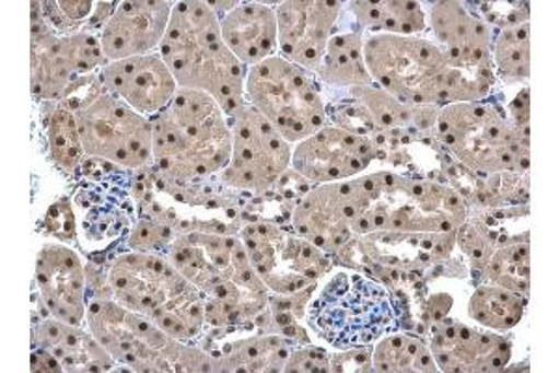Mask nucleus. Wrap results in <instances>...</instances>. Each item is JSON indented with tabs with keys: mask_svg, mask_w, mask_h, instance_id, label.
<instances>
[{
	"mask_svg": "<svg viewBox=\"0 0 560 373\" xmlns=\"http://www.w3.org/2000/svg\"><path fill=\"white\" fill-rule=\"evenodd\" d=\"M160 55L179 89L205 92L226 116L245 105L248 68L224 44L221 15L211 2H174Z\"/></svg>",
	"mask_w": 560,
	"mask_h": 373,
	"instance_id": "obj_1",
	"label": "nucleus"
},
{
	"mask_svg": "<svg viewBox=\"0 0 560 373\" xmlns=\"http://www.w3.org/2000/svg\"><path fill=\"white\" fill-rule=\"evenodd\" d=\"M86 158L121 168H140L153 158V127L120 97L103 89L84 97L68 95Z\"/></svg>",
	"mask_w": 560,
	"mask_h": 373,
	"instance_id": "obj_9",
	"label": "nucleus"
},
{
	"mask_svg": "<svg viewBox=\"0 0 560 373\" xmlns=\"http://www.w3.org/2000/svg\"><path fill=\"white\" fill-rule=\"evenodd\" d=\"M327 354L322 349H295L290 351L287 361V372H324L329 370Z\"/></svg>",
	"mask_w": 560,
	"mask_h": 373,
	"instance_id": "obj_31",
	"label": "nucleus"
},
{
	"mask_svg": "<svg viewBox=\"0 0 560 373\" xmlns=\"http://www.w3.org/2000/svg\"><path fill=\"white\" fill-rule=\"evenodd\" d=\"M493 284L516 293H527L530 284V250L528 245L499 248L488 266Z\"/></svg>",
	"mask_w": 560,
	"mask_h": 373,
	"instance_id": "obj_28",
	"label": "nucleus"
},
{
	"mask_svg": "<svg viewBox=\"0 0 560 373\" xmlns=\"http://www.w3.org/2000/svg\"><path fill=\"white\" fill-rule=\"evenodd\" d=\"M364 62L377 89L411 107H445L453 97L454 70L432 39L369 34Z\"/></svg>",
	"mask_w": 560,
	"mask_h": 373,
	"instance_id": "obj_4",
	"label": "nucleus"
},
{
	"mask_svg": "<svg viewBox=\"0 0 560 373\" xmlns=\"http://www.w3.org/2000/svg\"><path fill=\"white\" fill-rule=\"evenodd\" d=\"M57 49L73 75H86L100 66H107L102 42L90 32H71L57 38Z\"/></svg>",
	"mask_w": 560,
	"mask_h": 373,
	"instance_id": "obj_29",
	"label": "nucleus"
},
{
	"mask_svg": "<svg viewBox=\"0 0 560 373\" xmlns=\"http://www.w3.org/2000/svg\"><path fill=\"white\" fill-rule=\"evenodd\" d=\"M245 97L290 144H300L327 126L318 84L308 70L280 55L248 68Z\"/></svg>",
	"mask_w": 560,
	"mask_h": 373,
	"instance_id": "obj_8",
	"label": "nucleus"
},
{
	"mask_svg": "<svg viewBox=\"0 0 560 373\" xmlns=\"http://www.w3.org/2000/svg\"><path fill=\"white\" fill-rule=\"evenodd\" d=\"M153 127V159L166 176L189 182L223 172L232 159V126L221 105L198 90L178 89Z\"/></svg>",
	"mask_w": 560,
	"mask_h": 373,
	"instance_id": "obj_2",
	"label": "nucleus"
},
{
	"mask_svg": "<svg viewBox=\"0 0 560 373\" xmlns=\"http://www.w3.org/2000/svg\"><path fill=\"white\" fill-rule=\"evenodd\" d=\"M493 66L506 83L527 81L530 73V25L516 12L499 32L491 51Z\"/></svg>",
	"mask_w": 560,
	"mask_h": 373,
	"instance_id": "obj_23",
	"label": "nucleus"
},
{
	"mask_svg": "<svg viewBox=\"0 0 560 373\" xmlns=\"http://www.w3.org/2000/svg\"><path fill=\"white\" fill-rule=\"evenodd\" d=\"M345 2L288 0L275 8L279 55L305 70H316L335 34Z\"/></svg>",
	"mask_w": 560,
	"mask_h": 373,
	"instance_id": "obj_12",
	"label": "nucleus"
},
{
	"mask_svg": "<svg viewBox=\"0 0 560 373\" xmlns=\"http://www.w3.org/2000/svg\"><path fill=\"white\" fill-rule=\"evenodd\" d=\"M428 346L443 372H503L512 359L506 338L465 323H441Z\"/></svg>",
	"mask_w": 560,
	"mask_h": 373,
	"instance_id": "obj_16",
	"label": "nucleus"
},
{
	"mask_svg": "<svg viewBox=\"0 0 560 373\" xmlns=\"http://www.w3.org/2000/svg\"><path fill=\"white\" fill-rule=\"evenodd\" d=\"M311 323L337 349L364 348L395 329L388 291L376 280L338 272L311 306Z\"/></svg>",
	"mask_w": 560,
	"mask_h": 373,
	"instance_id": "obj_6",
	"label": "nucleus"
},
{
	"mask_svg": "<svg viewBox=\"0 0 560 373\" xmlns=\"http://www.w3.org/2000/svg\"><path fill=\"white\" fill-rule=\"evenodd\" d=\"M377 176L324 184L293 211V229L319 250L332 253L351 237L370 234L369 209Z\"/></svg>",
	"mask_w": 560,
	"mask_h": 373,
	"instance_id": "obj_10",
	"label": "nucleus"
},
{
	"mask_svg": "<svg viewBox=\"0 0 560 373\" xmlns=\"http://www.w3.org/2000/svg\"><path fill=\"white\" fill-rule=\"evenodd\" d=\"M348 10L355 18V28L369 34L417 36L427 31V13L420 2L382 0V2H350Z\"/></svg>",
	"mask_w": 560,
	"mask_h": 373,
	"instance_id": "obj_21",
	"label": "nucleus"
},
{
	"mask_svg": "<svg viewBox=\"0 0 560 373\" xmlns=\"http://www.w3.org/2000/svg\"><path fill=\"white\" fill-rule=\"evenodd\" d=\"M363 32L350 31L332 34L324 58L318 63V75L332 86H372L363 53Z\"/></svg>",
	"mask_w": 560,
	"mask_h": 373,
	"instance_id": "obj_22",
	"label": "nucleus"
},
{
	"mask_svg": "<svg viewBox=\"0 0 560 373\" xmlns=\"http://www.w3.org/2000/svg\"><path fill=\"white\" fill-rule=\"evenodd\" d=\"M57 34L33 10V90L44 100H66L75 75L57 49Z\"/></svg>",
	"mask_w": 560,
	"mask_h": 373,
	"instance_id": "obj_20",
	"label": "nucleus"
},
{
	"mask_svg": "<svg viewBox=\"0 0 560 373\" xmlns=\"http://www.w3.org/2000/svg\"><path fill=\"white\" fill-rule=\"evenodd\" d=\"M173 7L174 2L166 0H133L115 4V12L100 34L107 63L160 49Z\"/></svg>",
	"mask_w": 560,
	"mask_h": 373,
	"instance_id": "obj_14",
	"label": "nucleus"
},
{
	"mask_svg": "<svg viewBox=\"0 0 560 373\" xmlns=\"http://www.w3.org/2000/svg\"><path fill=\"white\" fill-rule=\"evenodd\" d=\"M230 126L232 159L223 171L224 184L266 193L292 165V144L248 103L230 116Z\"/></svg>",
	"mask_w": 560,
	"mask_h": 373,
	"instance_id": "obj_11",
	"label": "nucleus"
},
{
	"mask_svg": "<svg viewBox=\"0 0 560 373\" xmlns=\"http://www.w3.org/2000/svg\"><path fill=\"white\" fill-rule=\"evenodd\" d=\"M34 351L52 357L62 372H105L115 364L96 338L57 317L45 319L34 329Z\"/></svg>",
	"mask_w": 560,
	"mask_h": 373,
	"instance_id": "obj_19",
	"label": "nucleus"
},
{
	"mask_svg": "<svg viewBox=\"0 0 560 373\" xmlns=\"http://www.w3.org/2000/svg\"><path fill=\"white\" fill-rule=\"evenodd\" d=\"M107 280L116 303L152 319L166 335L189 340L202 329L205 301L171 259L153 253L121 254Z\"/></svg>",
	"mask_w": 560,
	"mask_h": 373,
	"instance_id": "obj_3",
	"label": "nucleus"
},
{
	"mask_svg": "<svg viewBox=\"0 0 560 373\" xmlns=\"http://www.w3.org/2000/svg\"><path fill=\"white\" fill-rule=\"evenodd\" d=\"M94 7V2H44L42 15L57 31H73L86 18L96 13L97 8Z\"/></svg>",
	"mask_w": 560,
	"mask_h": 373,
	"instance_id": "obj_30",
	"label": "nucleus"
},
{
	"mask_svg": "<svg viewBox=\"0 0 560 373\" xmlns=\"http://www.w3.org/2000/svg\"><path fill=\"white\" fill-rule=\"evenodd\" d=\"M525 299L501 285H482L469 301V316L488 329L506 333L522 322Z\"/></svg>",
	"mask_w": 560,
	"mask_h": 373,
	"instance_id": "obj_25",
	"label": "nucleus"
},
{
	"mask_svg": "<svg viewBox=\"0 0 560 373\" xmlns=\"http://www.w3.org/2000/svg\"><path fill=\"white\" fill-rule=\"evenodd\" d=\"M374 159L369 135L345 127L325 126L303 140L292 152L293 171L313 184H335L363 172Z\"/></svg>",
	"mask_w": 560,
	"mask_h": 373,
	"instance_id": "obj_13",
	"label": "nucleus"
},
{
	"mask_svg": "<svg viewBox=\"0 0 560 373\" xmlns=\"http://www.w3.org/2000/svg\"><path fill=\"white\" fill-rule=\"evenodd\" d=\"M376 372H438L432 351L420 336L398 333L377 343L372 353Z\"/></svg>",
	"mask_w": 560,
	"mask_h": 373,
	"instance_id": "obj_24",
	"label": "nucleus"
},
{
	"mask_svg": "<svg viewBox=\"0 0 560 373\" xmlns=\"http://www.w3.org/2000/svg\"><path fill=\"white\" fill-rule=\"evenodd\" d=\"M49 145H51L55 163L65 172H75L83 158H86L75 115L65 102L60 107L55 108L49 121Z\"/></svg>",
	"mask_w": 560,
	"mask_h": 373,
	"instance_id": "obj_27",
	"label": "nucleus"
},
{
	"mask_svg": "<svg viewBox=\"0 0 560 373\" xmlns=\"http://www.w3.org/2000/svg\"><path fill=\"white\" fill-rule=\"evenodd\" d=\"M355 102L369 113L370 120L382 131H395L408 127L417 120L415 108L406 103L398 102L396 97L383 92L377 86H357L351 89Z\"/></svg>",
	"mask_w": 560,
	"mask_h": 373,
	"instance_id": "obj_26",
	"label": "nucleus"
},
{
	"mask_svg": "<svg viewBox=\"0 0 560 373\" xmlns=\"http://www.w3.org/2000/svg\"><path fill=\"white\" fill-rule=\"evenodd\" d=\"M90 330L107 349L115 362L150 372V370H210L208 359L200 361L195 349L184 348L178 338L166 335L152 319L129 311L115 299H96L86 308Z\"/></svg>",
	"mask_w": 560,
	"mask_h": 373,
	"instance_id": "obj_7",
	"label": "nucleus"
},
{
	"mask_svg": "<svg viewBox=\"0 0 560 373\" xmlns=\"http://www.w3.org/2000/svg\"><path fill=\"white\" fill-rule=\"evenodd\" d=\"M221 34L245 68H253L279 53L277 13L264 2H237L236 8L221 18Z\"/></svg>",
	"mask_w": 560,
	"mask_h": 373,
	"instance_id": "obj_18",
	"label": "nucleus"
},
{
	"mask_svg": "<svg viewBox=\"0 0 560 373\" xmlns=\"http://www.w3.org/2000/svg\"><path fill=\"white\" fill-rule=\"evenodd\" d=\"M42 304L60 322L79 325L86 317V271L71 248L45 245L36 264Z\"/></svg>",
	"mask_w": 560,
	"mask_h": 373,
	"instance_id": "obj_17",
	"label": "nucleus"
},
{
	"mask_svg": "<svg viewBox=\"0 0 560 373\" xmlns=\"http://www.w3.org/2000/svg\"><path fill=\"white\" fill-rule=\"evenodd\" d=\"M438 133L446 150L478 174H520L530 163L527 127L490 103L445 105L438 115Z\"/></svg>",
	"mask_w": 560,
	"mask_h": 373,
	"instance_id": "obj_5",
	"label": "nucleus"
},
{
	"mask_svg": "<svg viewBox=\"0 0 560 373\" xmlns=\"http://www.w3.org/2000/svg\"><path fill=\"white\" fill-rule=\"evenodd\" d=\"M100 81L103 89L142 116L160 115L179 89L160 53L108 62Z\"/></svg>",
	"mask_w": 560,
	"mask_h": 373,
	"instance_id": "obj_15",
	"label": "nucleus"
}]
</instances>
